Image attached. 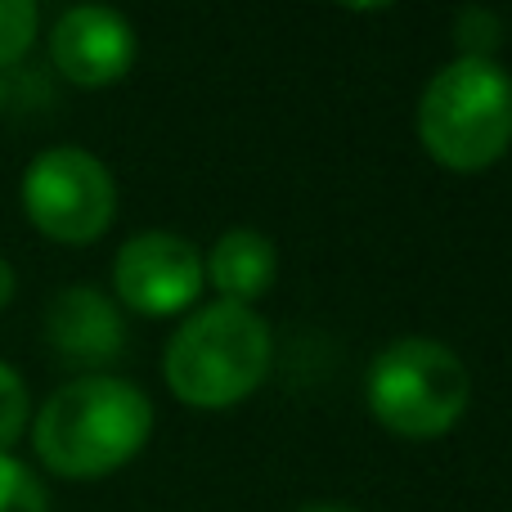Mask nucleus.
<instances>
[{
    "instance_id": "nucleus-1",
    "label": "nucleus",
    "mask_w": 512,
    "mask_h": 512,
    "mask_svg": "<svg viewBox=\"0 0 512 512\" xmlns=\"http://www.w3.org/2000/svg\"><path fill=\"white\" fill-rule=\"evenodd\" d=\"M153 432V405L135 382L113 373L72 378L41 405L32 427L36 459L54 477L90 481L126 468Z\"/></svg>"
},
{
    "instance_id": "nucleus-2",
    "label": "nucleus",
    "mask_w": 512,
    "mask_h": 512,
    "mask_svg": "<svg viewBox=\"0 0 512 512\" xmlns=\"http://www.w3.org/2000/svg\"><path fill=\"white\" fill-rule=\"evenodd\" d=\"M270 324L252 306H198L167 342V387L194 409H230L270 378Z\"/></svg>"
},
{
    "instance_id": "nucleus-3",
    "label": "nucleus",
    "mask_w": 512,
    "mask_h": 512,
    "mask_svg": "<svg viewBox=\"0 0 512 512\" xmlns=\"http://www.w3.org/2000/svg\"><path fill=\"white\" fill-rule=\"evenodd\" d=\"M418 140L441 167L486 171L512 144V72L495 59H454L418 99Z\"/></svg>"
},
{
    "instance_id": "nucleus-4",
    "label": "nucleus",
    "mask_w": 512,
    "mask_h": 512,
    "mask_svg": "<svg viewBox=\"0 0 512 512\" xmlns=\"http://www.w3.org/2000/svg\"><path fill=\"white\" fill-rule=\"evenodd\" d=\"M369 409L387 432L405 441H436L445 436L472 400V378L459 351L432 337H400L373 355L364 378Z\"/></svg>"
},
{
    "instance_id": "nucleus-5",
    "label": "nucleus",
    "mask_w": 512,
    "mask_h": 512,
    "mask_svg": "<svg viewBox=\"0 0 512 512\" xmlns=\"http://www.w3.org/2000/svg\"><path fill=\"white\" fill-rule=\"evenodd\" d=\"M23 212L54 243H95L117 216L113 171L77 144H54L27 162Z\"/></svg>"
},
{
    "instance_id": "nucleus-6",
    "label": "nucleus",
    "mask_w": 512,
    "mask_h": 512,
    "mask_svg": "<svg viewBox=\"0 0 512 512\" xmlns=\"http://www.w3.org/2000/svg\"><path fill=\"white\" fill-rule=\"evenodd\" d=\"M203 256L189 239L167 230H144L117 248L113 288L140 315H180L203 292Z\"/></svg>"
},
{
    "instance_id": "nucleus-7",
    "label": "nucleus",
    "mask_w": 512,
    "mask_h": 512,
    "mask_svg": "<svg viewBox=\"0 0 512 512\" xmlns=\"http://www.w3.org/2000/svg\"><path fill=\"white\" fill-rule=\"evenodd\" d=\"M50 59L72 86H113L135 63V27L108 5H72L50 32Z\"/></svg>"
},
{
    "instance_id": "nucleus-8",
    "label": "nucleus",
    "mask_w": 512,
    "mask_h": 512,
    "mask_svg": "<svg viewBox=\"0 0 512 512\" xmlns=\"http://www.w3.org/2000/svg\"><path fill=\"white\" fill-rule=\"evenodd\" d=\"M45 337L68 364H108L126 346V328L117 306L90 283H72L50 301Z\"/></svg>"
},
{
    "instance_id": "nucleus-9",
    "label": "nucleus",
    "mask_w": 512,
    "mask_h": 512,
    "mask_svg": "<svg viewBox=\"0 0 512 512\" xmlns=\"http://www.w3.org/2000/svg\"><path fill=\"white\" fill-rule=\"evenodd\" d=\"M203 274L212 279V288L221 292V301L252 306L256 297L270 292L274 274H279V252L256 230H225L221 239H216V248L207 252Z\"/></svg>"
},
{
    "instance_id": "nucleus-10",
    "label": "nucleus",
    "mask_w": 512,
    "mask_h": 512,
    "mask_svg": "<svg viewBox=\"0 0 512 512\" xmlns=\"http://www.w3.org/2000/svg\"><path fill=\"white\" fill-rule=\"evenodd\" d=\"M41 9L32 0H0V68H14L36 41Z\"/></svg>"
},
{
    "instance_id": "nucleus-11",
    "label": "nucleus",
    "mask_w": 512,
    "mask_h": 512,
    "mask_svg": "<svg viewBox=\"0 0 512 512\" xmlns=\"http://www.w3.org/2000/svg\"><path fill=\"white\" fill-rule=\"evenodd\" d=\"M0 512H50V495L32 468L0 454Z\"/></svg>"
},
{
    "instance_id": "nucleus-12",
    "label": "nucleus",
    "mask_w": 512,
    "mask_h": 512,
    "mask_svg": "<svg viewBox=\"0 0 512 512\" xmlns=\"http://www.w3.org/2000/svg\"><path fill=\"white\" fill-rule=\"evenodd\" d=\"M459 45H463V59H495V45L504 41V27H499V14L495 9H463L459 14Z\"/></svg>"
},
{
    "instance_id": "nucleus-13",
    "label": "nucleus",
    "mask_w": 512,
    "mask_h": 512,
    "mask_svg": "<svg viewBox=\"0 0 512 512\" xmlns=\"http://www.w3.org/2000/svg\"><path fill=\"white\" fill-rule=\"evenodd\" d=\"M27 414H32V405H27V382L18 378L9 364H0V454L23 436Z\"/></svg>"
},
{
    "instance_id": "nucleus-14",
    "label": "nucleus",
    "mask_w": 512,
    "mask_h": 512,
    "mask_svg": "<svg viewBox=\"0 0 512 512\" xmlns=\"http://www.w3.org/2000/svg\"><path fill=\"white\" fill-rule=\"evenodd\" d=\"M9 297H14V265L0 256V306H9Z\"/></svg>"
},
{
    "instance_id": "nucleus-15",
    "label": "nucleus",
    "mask_w": 512,
    "mask_h": 512,
    "mask_svg": "<svg viewBox=\"0 0 512 512\" xmlns=\"http://www.w3.org/2000/svg\"><path fill=\"white\" fill-rule=\"evenodd\" d=\"M301 512H355V508H342V504H310V508H301Z\"/></svg>"
}]
</instances>
